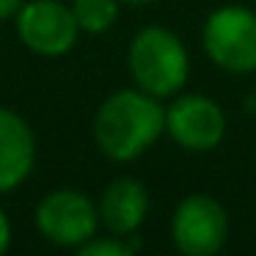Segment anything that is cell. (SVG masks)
Listing matches in <instances>:
<instances>
[{
  "instance_id": "cell-1",
  "label": "cell",
  "mask_w": 256,
  "mask_h": 256,
  "mask_svg": "<svg viewBox=\"0 0 256 256\" xmlns=\"http://www.w3.org/2000/svg\"><path fill=\"white\" fill-rule=\"evenodd\" d=\"M166 132V108L146 91L122 88L110 94L94 116V140L116 162L138 160Z\"/></svg>"
},
{
  "instance_id": "cell-2",
  "label": "cell",
  "mask_w": 256,
  "mask_h": 256,
  "mask_svg": "<svg viewBox=\"0 0 256 256\" xmlns=\"http://www.w3.org/2000/svg\"><path fill=\"white\" fill-rule=\"evenodd\" d=\"M127 66L140 91L166 100L188 83L190 58L188 47L174 30L162 25H146L130 42Z\"/></svg>"
},
{
  "instance_id": "cell-3",
  "label": "cell",
  "mask_w": 256,
  "mask_h": 256,
  "mask_svg": "<svg viewBox=\"0 0 256 256\" xmlns=\"http://www.w3.org/2000/svg\"><path fill=\"white\" fill-rule=\"evenodd\" d=\"M201 42L215 66L232 74L256 72V12L248 6H220L206 17Z\"/></svg>"
},
{
  "instance_id": "cell-4",
  "label": "cell",
  "mask_w": 256,
  "mask_h": 256,
  "mask_svg": "<svg viewBox=\"0 0 256 256\" xmlns=\"http://www.w3.org/2000/svg\"><path fill=\"white\" fill-rule=\"evenodd\" d=\"M34 223L47 242L61 248H80L100 228V210L83 190L56 188L39 198Z\"/></svg>"
},
{
  "instance_id": "cell-5",
  "label": "cell",
  "mask_w": 256,
  "mask_h": 256,
  "mask_svg": "<svg viewBox=\"0 0 256 256\" xmlns=\"http://www.w3.org/2000/svg\"><path fill=\"white\" fill-rule=\"evenodd\" d=\"M14 22L20 42L42 58H61L72 52L83 34L72 6L61 0H28L14 14Z\"/></svg>"
},
{
  "instance_id": "cell-6",
  "label": "cell",
  "mask_w": 256,
  "mask_h": 256,
  "mask_svg": "<svg viewBox=\"0 0 256 256\" xmlns=\"http://www.w3.org/2000/svg\"><path fill=\"white\" fill-rule=\"evenodd\" d=\"M171 240L184 256H212L228 240V215L220 201L196 193L176 204L171 218Z\"/></svg>"
},
{
  "instance_id": "cell-7",
  "label": "cell",
  "mask_w": 256,
  "mask_h": 256,
  "mask_svg": "<svg viewBox=\"0 0 256 256\" xmlns=\"http://www.w3.org/2000/svg\"><path fill=\"white\" fill-rule=\"evenodd\" d=\"M166 132L188 152H212L226 135V113L212 96H176L166 108Z\"/></svg>"
},
{
  "instance_id": "cell-8",
  "label": "cell",
  "mask_w": 256,
  "mask_h": 256,
  "mask_svg": "<svg viewBox=\"0 0 256 256\" xmlns=\"http://www.w3.org/2000/svg\"><path fill=\"white\" fill-rule=\"evenodd\" d=\"M36 135L12 108H0V196L17 190L34 174Z\"/></svg>"
},
{
  "instance_id": "cell-9",
  "label": "cell",
  "mask_w": 256,
  "mask_h": 256,
  "mask_svg": "<svg viewBox=\"0 0 256 256\" xmlns=\"http://www.w3.org/2000/svg\"><path fill=\"white\" fill-rule=\"evenodd\" d=\"M100 210V226L108 234L132 237L144 226L149 215V193L146 184L132 176H118L102 190V198L96 204Z\"/></svg>"
},
{
  "instance_id": "cell-10",
  "label": "cell",
  "mask_w": 256,
  "mask_h": 256,
  "mask_svg": "<svg viewBox=\"0 0 256 256\" xmlns=\"http://www.w3.org/2000/svg\"><path fill=\"white\" fill-rule=\"evenodd\" d=\"M72 12L83 34H105L118 20V0H72Z\"/></svg>"
},
{
  "instance_id": "cell-11",
  "label": "cell",
  "mask_w": 256,
  "mask_h": 256,
  "mask_svg": "<svg viewBox=\"0 0 256 256\" xmlns=\"http://www.w3.org/2000/svg\"><path fill=\"white\" fill-rule=\"evenodd\" d=\"M138 242H130L127 237H118V234H94L86 245H80V254L83 256H132Z\"/></svg>"
},
{
  "instance_id": "cell-12",
  "label": "cell",
  "mask_w": 256,
  "mask_h": 256,
  "mask_svg": "<svg viewBox=\"0 0 256 256\" xmlns=\"http://www.w3.org/2000/svg\"><path fill=\"white\" fill-rule=\"evenodd\" d=\"M12 237H14V232H12V220H8L6 210L0 206V256H3L8 248H12Z\"/></svg>"
},
{
  "instance_id": "cell-13",
  "label": "cell",
  "mask_w": 256,
  "mask_h": 256,
  "mask_svg": "<svg viewBox=\"0 0 256 256\" xmlns=\"http://www.w3.org/2000/svg\"><path fill=\"white\" fill-rule=\"evenodd\" d=\"M20 6H22V0H0V22L12 20L20 12Z\"/></svg>"
},
{
  "instance_id": "cell-14",
  "label": "cell",
  "mask_w": 256,
  "mask_h": 256,
  "mask_svg": "<svg viewBox=\"0 0 256 256\" xmlns=\"http://www.w3.org/2000/svg\"><path fill=\"white\" fill-rule=\"evenodd\" d=\"M118 3H127V6H149L154 0H118Z\"/></svg>"
}]
</instances>
